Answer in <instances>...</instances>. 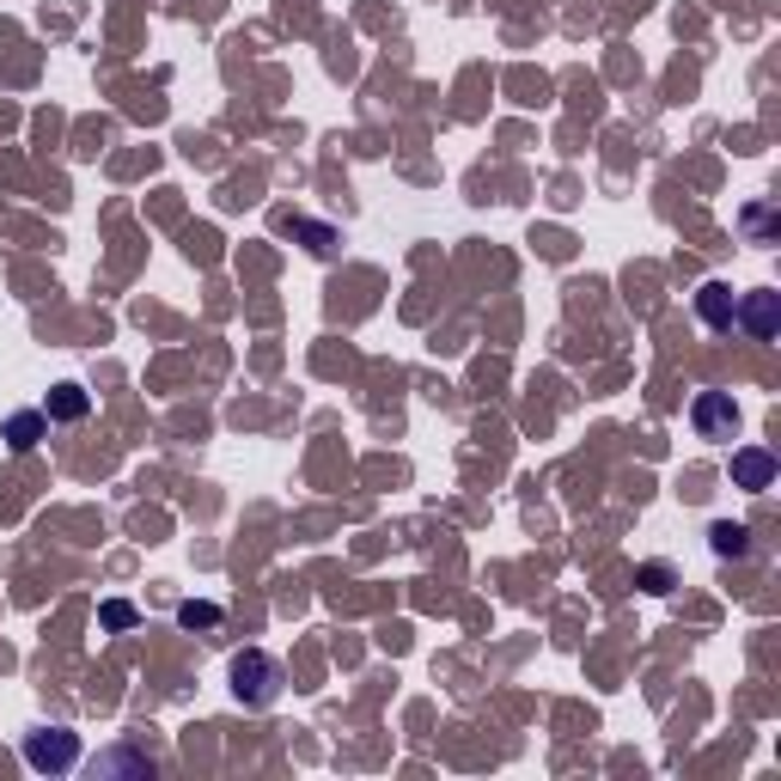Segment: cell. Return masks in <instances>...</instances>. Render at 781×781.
Instances as JSON below:
<instances>
[{
  "instance_id": "1",
  "label": "cell",
  "mask_w": 781,
  "mask_h": 781,
  "mask_svg": "<svg viewBox=\"0 0 781 781\" xmlns=\"http://www.w3.org/2000/svg\"><path fill=\"white\" fill-rule=\"evenodd\" d=\"M233 696L250 708H269L275 696H282V666L269 654H238L233 659Z\"/></svg>"
},
{
  "instance_id": "2",
  "label": "cell",
  "mask_w": 781,
  "mask_h": 781,
  "mask_svg": "<svg viewBox=\"0 0 781 781\" xmlns=\"http://www.w3.org/2000/svg\"><path fill=\"white\" fill-rule=\"evenodd\" d=\"M690 422H696L703 439H733L739 434V404L727 397V390H703V397L690 404Z\"/></svg>"
},
{
  "instance_id": "3",
  "label": "cell",
  "mask_w": 781,
  "mask_h": 781,
  "mask_svg": "<svg viewBox=\"0 0 781 781\" xmlns=\"http://www.w3.org/2000/svg\"><path fill=\"white\" fill-rule=\"evenodd\" d=\"M25 764H32V769H74L79 764V739L62 733V727L32 733V739H25Z\"/></svg>"
},
{
  "instance_id": "4",
  "label": "cell",
  "mask_w": 781,
  "mask_h": 781,
  "mask_svg": "<svg viewBox=\"0 0 781 781\" xmlns=\"http://www.w3.org/2000/svg\"><path fill=\"white\" fill-rule=\"evenodd\" d=\"M776 318H781V294L757 287V294H745V306L733 312V324H745L757 343H769V336H776Z\"/></svg>"
},
{
  "instance_id": "5",
  "label": "cell",
  "mask_w": 781,
  "mask_h": 781,
  "mask_svg": "<svg viewBox=\"0 0 781 781\" xmlns=\"http://www.w3.org/2000/svg\"><path fill=\"white\" fill-rule=\"evenodd\" d=\"M733 483L751 488V495H764V488L776 483V458H769L764 446H739L733 453Z\"/></svg>"
},
{
  "instance_id": "6",
  "label": "cell",
  "mask_w": 781,
  "mask_h": 781,
  "mask_svg": "<svg viewBox=\"0 0 781 781\" xmlns=\"http://www.w3.org/2000/svg\"><path fill=\"white\" fill-rule=\"evenodd\" d=\"M696 312H703L708 330H733V312H739V299L727 282H708L703 294H696Z\"/></svg>"
},
{
  "instance_id": "7",
  "label": "cell",
  "mask_w": 781,
  "mask_h": 781,
  "mask_svg": "<svg viewBox=\"0 0 781 781\" xmlns=\"http://www.w3.org/2000/svg\"><path fill=\"white\" fill-rule=\"evenodd\" d=\"M44 434H49V416H44V409H18L13 422H7V446H13V453H32Z\"/></svg>"
},
{
  "instance_id": "8",
  "label": "cell",
  "mask_w": 781,
  "mask_h": 781,
  "mask_svg": "<svg viewBox=\"0 0 781 781\" xmlns=\"http://www.w3.org/2000/svg\"><path fill=\"white\" fill-rule=\"evenodd\" d=\"M86 409H92V397H86L79 385H55V390H49V404H44V416H49V422H79Z\"/></svg>"
},
{
  "instance_id": "9",
  "label": "cell",
  "mask_w": 781,
  "mask_h": 781,
  "mask_svg": "<svg viewBox=\"0 0 781 781\" xmlns=\"http://www.w3.org/2000/svg\"><path fill=\"white\" fill-rule=\"evenodd\" d=\"M708 544H715V556H751V532L745 525H727V519L708 532Z\"/></svg>"
},
{
  "instance_id": "10",
  "label": "cell",
  "mask_w": 781,
  "mask_h": 781,
  "mask_svg": "<svg viewBox=\"0 0 781 781\" xmlns=\"http://www.w3.org/2000/svg\"><path fill=\"white\" fill-rule=\"evenodd\" d=\"M98 769H123V776H153V757H135V751H110V757H98Z\"/></svg>"
},
{
  "instance_id": "11",
  "label": "cell",
  "mask_w": 781,
  "mask_h": 781,
  "mask_svg": "<svg viewBox=\"0 0 781 781\" xmlns=\"http://www.w3.org/2000/svg\"><path fill=\"white\" fill-rule=\"evenodd\" d=\"M177 623H184V629H214L220 623V605H184V610H177Z\"/></svg>"
},
{
  "instance_id": "12",
  "label": "cell",
  "mask_w": 781,
  "mask_h": 781,
  "mask_svg": "<svg viewBox=\"0 0 781 781\" xmlns=\"http://www.w3.org/2000/svg\"><path fill=\"white\" fill-rule=\"evenodd\" d=\"M98 617H104V629H135V605H128V598H110Z\"/></svg>"
},
{
  "instance_id": "13",
  "label": "cell",
  "mask_w": 781,
  "mask_h": 781,
  "mask_svg": "<svg viewBox=\"0 0 781 781\" xmlns=\"http://www.w3.org/2000/svg\"><path fill=\"white\" fill-rule=\"evenodd\" d=\"M641 586H647V593H672V568L647 562V568H641Z\"/></svg>"
}]
</instances>
